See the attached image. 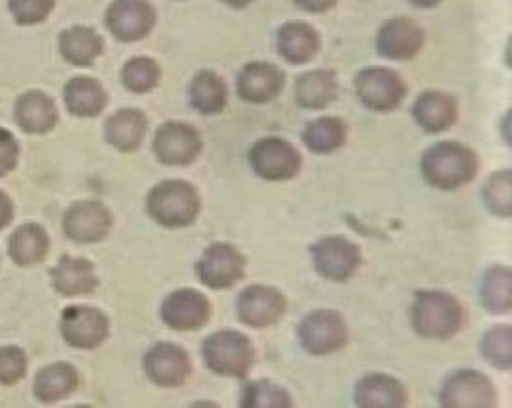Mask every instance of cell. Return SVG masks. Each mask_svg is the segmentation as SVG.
Masks as SVG:
<instances>
[{"label": "cell", "instance_id": "obj_24", "mask_svg": "<svg viewBox=\"0 0 512 408\" xmlns=\"http://www.w3.org/2000/svg\"><path fill=\"white\" fill-rule=\"evenodd\" d=\"M146 131H148V119L135 108L119 110L112 117H108L104 127L108 144L123 154L137 152L146 136Z\"/></svg>", "mask_w": 512, "mask_h": 408}, {"label": "cell", "instance_id": "obj_26", "mask_svg": "<svg viewBox=\"0 0 512 408\" xmlns=\"http://www.w3.org/2000/svg\"><path fill=\"white\" fill-rule=\"evenodd\" d=\"M79 386L77 368L70 363H54L43 368L35 376L33 395L39 403L52 405L62 399H68Z\"/></svg>", "mask_w": 512, "mask_h": 408}, {"label": "cell", "instance_id": "obj_13", "mask_svg": "<svg viewBox=\"0 0 512 408\" xmlns=\"http://www.w3.org/2000/svg\"><path fill=\"white\" fill-rule=\"evenodd\" d=\"M160 317L169 330L196 332L210 322V299L198 290H175L163 299Z\"/></svg>", "mask_w": 512, "mask_h": 408}, {"label": "cell", "instance_id": "obj_31", "mask_svg": "<svg viewBox=\"0 0 512 408\" xmlns=\"http://www.w3.org/2000/svg\"><path fill=\"white\" fill-rule=\"evenodd\" d=\"M338 94V81L334 71L315 69L303 73L296 81V102L303 110H323L334 102Z\"/></svg>", "mask_w": 512, "mask_h": 408}, {"label": "cell", "instance_id": "obj_33", "mask_svg": "<svg viewBox=\"0 0 512 408\" xmlns=\"http://www.w3.org/2000/svg\"><path fill=\"white\" fill-rule=\"evenodd\" d=\"M348 127L338 117H321L311 121L303 131V142L313 154L325 156L340 150L346 144Z\"/></svg>", "mask_w": 512, "mask_h": 408}, {"label": "cell", "instance_id": "obj_22", "mask_svg": "<svg viewBox=\"0 0 512 408\" xmlns=\"http://www.w3.org/2000/svg\"><path fill=\"white\" fill-rule=\"evenodd\" d=\"M14 117L18 127L27 135H47L58 123L56 102L41 91L25 92L18 102Z\"/></svg>", "mask_w": 512, "mask_h": 408}, {"label": "cell", "instance_id": "obj_34", "mask_svg": "<svg viewBox=\"0 0 512 408\" xmlns=\"http://www.w3.org/2000/svg\"><path fill=\"white\" fill-rule=\"evenodd\" d=\"M242 408H290L292 397L284 387L277 386L269 380L248 382L242 387L240 395Z\"/></svg>", "mask_w": 512, "mask_h": 408}, {"label": "cell", "instance_id": "obj_8", "mask_svg": "<svg viewBox=\"0 0 512 408\" xmlns=\"http://www.w3.org/2000/svg\"><path fill=\"white\" fill-rule=\"evenodd\" d=\"M246 274V257L233 244L208 246L196 263L198 280L210 290H231Z\"/></svg>", "mask_w": 512, "mask_h": 408}, {"label": "cell", "instance_id": "obj_37", "mask_svg": "<svg viewBox=\"0 0 512 408\" xmlns=\"http://www.w3.org/2000/svg\"><path fill=\"white\" fill-rule=\"evenodd\" d=\"M484 202L489 211L497 217L509 219L512 213V179L511 171H499L491 175L484 188Z\"/></svg>", "mask_w": 512, "mask_h": 408}, {"label": "cell", "instance_id": "obj_42", "mask_svg": "<svg viewBox=\"0 0 512 408\" xmlns=\"http://www.w3.org/2000/svg\"><path fill=\"white\" fill-rule=\"evenodd\" d=\"M12 219H14V204L8 198V194H4L0 190V230L8 227L12 223Z\"/></svg>", "mask_w": 512, "mask_h": 408}, {"label": "cell", "instance_id": "obj_15", "mask_svg": "<svg viewBox=\"0 0 512 408\" xmlns=\"http://www.w3.org/2000/svg\"><path fill=\"white\" fill-rule=\"evenodd\" d=\"M144 372L158 387H181L192 372V361L187 349L171 341H162L150 347L144 355Z\"/></svg>", "mask_w": 512, "mask_h": 408}, {"label": "cell", "instance_id": "obj_25", "mask_svg": "<svg viewBox=\"0 0 512 408\" xmlns=\"http://www.w3.org/2000/svg\"><path fill=\"white\" fill-rule=\"evenodd\" d=\"M457 102L445 92L426 91L420 94L413 108V117L426 133H443L457 121Z\"/></svg>", "mask_w": 512, "mask_h": 408}, {"label": "cell", "instance_id": "obj_20", "mask_svg": "<svg viewBox=\"0 0 512 408\" xmlns=\"http://www.w3.org/2000/svg\"><path fill=\"white\" fill-rule=\"evenodd\" d=\"M409 403L405 386L390 374H367L355 386V405L361 408H401Z\"/></svg>", "mask_w": 512, "mask_h": 408}, {"label": "cell", "instance_id": "obj_3", "mask_svg": "<svg viewBox=\"0 0 512 408\" xmlns=\"http://www.w3.org/2000/svg\"><path fill=\"white\" fill-rule=\"evenodd\" d=\"M202 209L198 190L185 181L156 184L146 198V211L154 223L169 230L194 225Z\"/></svg>", "mask_w": 512, "mask_h": 408}, {"label": "cell", "instance_id": "obj_17", "mask_svg": "<svg viewBox=\"0 0 512 408\" xmlns=\"http://www.w3.org/2000/svg\"><path fill=\"white\" fill-rule=\"evenodd\" d=\"M154 154L163 165H190L202 152L200 133L187 123L167 121L154 136Z\"/></svg>", "mask_w": 512, "mask_h": 408}, {"label": "cell", "instance_id": "obj_28", "mask_svg": "<svg viewBox=\"0 0 512 408\" xmlns=\"http://www.w3.org/2000/svg\"><path fill=\"white\" fill-rule=\"evenodd\" d=\"M50 250L47 230L37 223L22 225L10 236L8 253L12 261L20 267H31L45 261Z\"/></svg>", "mask_w": 512, "mask_h": 408}, {"label": "cell", "instance_id": "obj_11", "mask_svg": "<svg viewBox=\"0 0 512 408\" xmlns=\"http://www.w3.org/2000/svg\"><path fill=\"white\" fill-rule=\"evenodd\" d=\"M286 315V297L273 286L252 284L242 290L236 299V317L256 330H265L279 324Z\"/></svg>", "mask_w": 512, "mask_h": 408}, {"label": "cell", "instance_id": "obj_5", "mask_svg": "<svg viewBox=\"0 0 512 408\" xmlns=\"http://www.w3.org/2000/svg\"><path fill=\"white\" fill-rule=\"evenodd\" d=\"M303 349L313 357H326L342 351L350 332L346 318L332 309H317L303 318L298 328Z\"/></svg>", "mask_w": 512, "mask_h": 408}, {"label": "cell", "instance_id": "obj_44", "mask_svg": "<svg viewBox=\"0 0 512 408\" xmlns=\"http://www.w3.org/2000/svg\"><path fill=\"white\" fill-rule=\"evenodd\" d=\"M223 2L229 4V6H233V8H244V6L252 4L254 0H223Z\"/></svg>", "mask_w": 512, "mask_h": 408}, {"label": "cell", "instance_id": "obj_9", "mask_svg": "<svg viewBox=\"0 0 512 408\" xmlns=\"http://www.w3.org/2000/svg\"><path fill=\"white\" fill-rule=\"evenodd\" d=\"M309 251L317 274L330 282H348L363 263L359 246L346 236L321 238Z\"/></svg>", "mask_w": 512, "mask_h": 408}, {"label": "cell", "instance_id": "obj_36", "mask_svg": "<svg viewBox=\"0 0 512 408\" xmlns=\"http://www.w3.org/2000/svg\"><path fill=\"white\" fill-rule=\"evenodd\" d=\"M482 355L491 366L499 370H511L512 366V328L509 324H499L489 328L480 343Z\"/></svg>", "mask_w": 512, "mask_h": 408}, {"label": "cell", "instance_id": "obj_40", "mask_svg": "<svg viewBox=\"0 0 512 408\" xmlns=\"http://www.w3.org/2000/svg\"><path fill=\"white\" fill-rule=\"evenodd\" d=\"M20 158V144L8 129H0V177L12 173Z\"/></svg>", "mask_w": 512, "mask_h": 408}, {"label": "cell", "instance_id": "obj_16", "mask_svg": "<svg viewBox=\"0 0 512 408\" xmlns=\"http://www.w3.org/2000/svg\"><path fill=\"white\" fill-rule=\"evenodd\" d=\"M114 225L110 209L102 202L85 200L71 205L64 215V234L75 244H98L102 242Z\"/></svg>", "mask_w": 512, "mask_h": 408}, {"label": "cell", "instance_id": "obj_35", "mask_svg": "<svg viewBox=\"0 0 512 408\" xmlns=\"http://www.w3.org/2000/svg\"><path fill=\"white\" fill-rule=\"evenodd\" d=\"M160 77H162V69L152 58H146V56L131 58L121 69L123 87L135 94L154 91L160 83Z\"/></svg>", "mask_w": 512, "mask_h": 408}, {"label": "cell", "instance_id": "obj_39", "mask_svg": "<svg viewBox=\"0 0 512 408\" xmlns=\"http://www.w3.org/2000/svg\"><path fill=\"white\" fill-rule=\"evenodd\" d=\"M56 0H8V8L20 25L43 23L54 10Z\"/></svg>", "mask_w": 512, "mask_h": 408}, {"label": "cell", "instance_id": "obj_7", "mask_svg": "<svg viewBox=\"0 0 512 408\" xmlns=\"http://www.w3.org/2000/svg\"><path fill=\"white\" fill-rule=\"evenodd\" d=\"M440 405L445 408H491L497 405V389L486 374L461 368L443 380Z\"/></svg>", "mask_w": 512, "mask_h": 408}, {"label": "cell", "instance_id": "obj_23", "mask_svg": "<svg viewBox=\"0 0 512 408\" xmlns=\"http://www.w3.org/2000/svg\"><path fill=\"white\" fill-rule=\"evenodd\" d=\"M277 46L282 60L300 66L313 60L321 48V37L313 25L305 22L284 23L279 29Z\"/></svg>", "mask_w": 512, "mask_h": 408}, {"label": "cell", "instance_id": "obj_4", "mask_svg": "<svg viewBox=\"0 0 512 408\" xmlns=\"http://www.w3.org/2000/svg\"><path fill=\"white\" fill-rule=\"evenodd\" d=\"M202 359L213 374L244 380L256 361L252 340L236 330H219L202 343Z\"/></svg>", "mask_w": 512, "mask_h": 408}, {"label": "cell", "instance_id": "obj_41", "mask_svg": "<svg viewBox=\"0 0 512 408\" xmlns=\"http://www.w3.org/2000/svg\"><path fill=\"white\" fill-rule=\"evenodd\" d=\"M338 0H296V4L311 14H323L336 6Z\"/></svg>", "mask_w": 512, "mask_h": 408}, {"label": "cell", "instance_id": "obj_38", "mask_svg": "<svg viewBox=\"0 0 512 408\" xmlns=\"http://www.w3.org/2000/svg\"><path fill=\"white\" fill-rule=\"evenodd\" d=\"M27 374V355L22 347L4 345L0 347V384L14 386Z\"/></svg>", "mask_w": 512, "mask_h": 408}, {"label": "cell", "instance_id": "obj_10", "mask_svg": "<svg viewBox=\"0 0 512 408\" xmlns=\"http://www.w3.org/2000/svg\"><path fill=\"white\" fill-rule=\"evenodd\" d=\"M355 91L361 104L374 112H392L403 102L407 87L390 68H367L357 73Z\"/></svg>", "mask_w": 512, "mask_h": 408}, {"label": "cell", "instance_id": "obj_27", "mask_svg": "<svg viewBox=\"0 0 512 408\" xmlns=\"http://www.w3.org/2000/svg\"><path fill=\"white\" fill-rule=\"evenodd\" d=\"M58 46H60L62 58L68 64L87 68L104 52V39L91 27L75 25L62 31Z\"/></svg>", "mask_w": 512, "mask_h": 408}, {"label": "cell", "instance_id": "obj_14", "mask_svg": "<svg viewBox=\"0 0 512 408\" xmlns=\"http://www.w3.org/2000/svg\"><path fill=\"white\" fill-rule=\"evenodd\" d=\"M156 25V8L148 0H114L106 12V27L123 43L148 37Z\"/></svg>", "mask_w": 512, "mask_h": 408}, {"label": "cell", "instance_id": "obj_43", "mask_svg": "<svg viewBox=\"0 0 512 408\" xmlns=\"http://www.w3.org/2000/svg\"><path fill=\"white\" fill-rule=\"evenodd\" d=\"M413 6H419V8H434L438 6L442 0H409Z\"/></svg>", "mask_w": 512, "mask_h": 408}, {"label": "cell", "instance_id": "obj_30", "mask_svg": "<svg viewBox=\"0 0 512 408\" xmlns=\"http://www.w3.org/2000/svg\"><path fill=\"white\" fill-rule=\"evenodd\" d=\"M68 112L77 117H96L108 104V94L93 77H75L64 89Z\"/></svg>", "mask_w": 512, "mask_h": 408}, {"label": "cell", "instance_id": "obj_21", "mask_svg": "<svg viewBox=\"0 0 512 408\" xmlns=\"http://www.w3.org/2000/svg\"><path fill=\"white\" fill-rule=\"evenodd\" d=\"M52 288L64 297L93 294L98 288V276L89 259L64 255L50 271Z\"/></svg>", "mask_w": 512, "mask_h": 408}, {"label": "cell", "instance_id": "obj_18", "mask_svg": "<svg viewBox=\"0 0 512 408\" xmlns=\"http://www.w3.org/2000/svg\"><path fill=\"white\" fill-rule=\"evenodd\" d=\"M424 45V33L420 25L409 18H394L384 23L376 37V48L380 56L388 60H413Z\"/></svg>", "mask_w": 512, "mask_h": 408}, {"label": "cell", "instance_id": "obj_2", "mask_svg": "<svg viewBox=\"0 0 512 408\" xmlns=\"http://www.w3.org/2000/svg\"><path fill=\"white\" fill-rule=\"evenodd\" d=\"M478 156L459 142H438L428 148L420 161L424 181L440 190H457L474 181Z\"/></svg>", "mask_w": 512, "mask_h": 408}, {"label": "cell", "instance_id": "obj_32", "mask_svg": "<svg viewBox=\"0 0 512 408\" xmlns=\"http://www.w3.org/2000/svg\"><path fill=\"white\" fill-rule=\"evenodd\" d=\"M480 301L491 315H507L512 309V271L505 265L489 267L482 276Z\"/></svg>", "mask_w": 512, "mask_h": 408}, {"label": "cell", "instance_id": "obj_6", "mask_svg": "<svg viewBox=\"0 0 512 408\" xmlns=\"http://www.w3.org/2000/svg\"><path fill=\"white\" fill-rule=\"evenodd\" d=\"M250 165L263 181L282 182L294 179L302 169V156L288 140L267 136L250 148Z\"/></svg>", "mask_w": 512, "mask_h": 408}, {"label": "cell", "instance_id": "obj_12", "mask_svg": "<svg viewBox=\"0 0 512 408\" xmlns=\"http://www.w3.org/2000/svg\"><path fill=\"white\" fill-rule=\"evenodd\" d=\"M62 338L75 349H96L110 336V318L87 305H71L60 318Z\"/></svg>", "mask_w": 512, "mask_h": 408}, {"label": "cell", "instance_id": "obj_19", "mask_svg": "<svg viewBox=\"0 0 512 408\" xmlns=\"http://www.w3.org/2000/svg\"><path fill=\"white\" fill-rule=\"evenodd\" d=\"M284 87V73L269 62H252L238 75V94L250 104H267Z\"/></svg>", "mask_w": 512, "mask_h": 408}, {"label": "cell", "instance_id": "obj_29", "mask_svg": "<svg viewBox=\"0 0 512 408\" xmlns=\"http://www.w3.org/2000/svg\"><path fill=\"white\" fill-rule=\"evenodd\" d=\"M227 85L211 69L196 73L188 87V100L196 112L204 115L221 114L227 106Z\"/></svg>", "mask_w": 512, "mask_h": 408}, {"label": "cell", "instance_id": "obj_1", "mask_svg": "<svg viewBox=\"0 0 512 408\" xmlns=\"http://www.w3.org/2000/svg\"><path fill=\"white\" fill-rule=\"evenodd\" d=\"M411 324L424 340H451L465 328V307L455 295L422 290L411 305Z\"/></svg>", "mask_w": 512, "mask_h": 408}]
</instances>
